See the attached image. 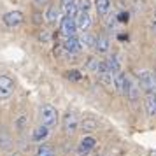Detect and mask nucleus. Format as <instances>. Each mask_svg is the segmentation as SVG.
<instances>
[{"mask_svg":"<svg viewBox=\"0 0 156 156\" xmlns=\"http://www.w3.org/2000/svg\"><path fill=\"white\" fill-rule=\"evenodd\" d=\"M139 86L147 95H156V74L153 70L139 72Z\"/></svg>","mask_w":156,"mask_h":156,"instance_id":"f257e3e1","label":"nucleus"},{"mask_svg":"<svg viewBox=\"0 0 156 156\" xmlns=\"http://www.w3.org/2000/svg\"><path fill=\"white\" fill-rule=\"evenodd\" d=\"M41 121H42L44 126H48V128L56 126V123H58V111L53 105H48V104L42 105V109H41Z\"/></svg>","mask_w":156,"mask_h":156,"instance_id":"f03ea898","label":"nucleus"},{"mask_svg":"<svg viewBox=\"0 0 156 156\" xmlns=\"http://www.w3.org/2000/svg\"><path fill=\"white\" fill-rule=\"evenodd\" d=\"M14 91V81L5 76V74H2L0 76V100H5L9 98L11 95Z\"/></svg>","mask_w":156,"mask_h":156,"instance_id":"7ed1b4c3","label":"nucleus"},{"mask_svg":"<svg viewBox=\"0 0 156 156\" xmlns=\"http://www.w3.org/2000/svg\"><path fill=\"white\" fill-rule=\"evenodd\" d=\"M60 30H62V35H63L65 39L76 37V30H77L76 20H72L69 16H63V18H62V25H60Z\"/></svg>","mask_w":156,"mask_h":156,"instance_id":"20e7f679","label":"nucleus"},{"mask_svg":"<svg viewBox=\"0 0 156 156\" xmlns=\"http://www.w3.org/2000/svg\"><path fill=\"white\" fill-rule=\"evenodd\" d=\"M95 146H97V140L93 139L91 135H86L84 139L79 142V146H77V154H79V156H90V153L95 149Z\"/></svg>","mask_w":156,"mask_h":156,"instance_id":"39448f33","label":"nucleus"},{"mask_svg":"<svg viewBox=\"0 0 156 156\" xmlns=\"http://www.w3.org/2000/svg\"><path fill=\"white\" fill-rule=\"evenodd\" d=\"M63 128H65V132H67L69 135L76 133V132H77V128H79V118H77V114H76V112H67V114H65V118H63Z\"/></svg>","mask_w":156,"mask_h":156,"instance_id":"423d86ee","label":"nucleus"},{"mask_svg":"<svg viewBox=\"0 0 156 156\" xmlns=\"http://www.w3.org/2000/svg\"><path fill=\"white\" fill-rule=\"evenodd\" d=\"M2 21H4L5 27L14 28V27H18V25L23 23V12L21 11H11V12H5L4 18H2Z\"/></svg>","mask_w":156,"mask_h":156,"instance_id":"0eeeda50","label":"nucleus"},{"mask_svg":"<svg viewBox=\"0 0 156 156\" xmlns=\"http://www.w3.org/2000/svg\"><path fill=\"white\" fill-rule=\"evenodd\" d=\"M62 9H63L65 16H69L72 20H76L79 14L77 9V0H62Z\"/></svg>","mask_w":156,"mask_h":156,"instance_id":"6e6552de","label":"nucleus"},{"mask_svg":"<svg viewBox=\"0 0 156 156\" xmlns=\"http://www.w3.org/2000/svg\"><path fill=\"white\" fill-rule=\"evenodd\" d=\"M63 48H65L67 53H70V55H77V53H81V49H83V44H81L79 39L70 37V39H65Z\"/></svg>","mask_w":156,"mask_h":156,"instance_id":"1a4fd4ad","label":"nucleus"},{"mask_svg":"<svg viewBox=\"0 0 156 156\" xmlns=\"http://www.w3.org/2000/svg\"><path fill=\"white\" fill-rule=\"evenodd\" d=\"M76 25H77V30L86 32L91 27V16H90V12H79L77 18H76Z\"/></svg>","mask_w":156,"mask_h":156,"instance_id":"9d476101","label":"nucleus"},{"mask_svg":"<svg viewBox=\"0 0 156 156\" xmlns=\"http://www.w3.org/2000/svg\"><path fill=\"white\" fill-rule=\"evenodd\" d=\"M48 135H49V128L44 126V125H41V126H37L35 130L32 132V140L34 142H42Z\"/></svg>","mask_w":156,"mask_h":156,"instance_id":"9b49d317","label":"nucleus"},{"mask_svg":"<svg viewBox=\"0 0 156 156\" xmlns=\"http://www.w3.org/2000/svg\"><path fill=\"white\" fill-rule=\"evenodd\" d=\"M126 84H128V77L121 72L118 76H114V88L118 90V93H125L126 91Z\"/></svg>","mask_w":156,"mask_h":156,"instance_id":"f8f14e48","label":"nucleus"},{"mask_svg":"<svg viewBox=\"0 0 156 156\" xmlns=\"http://www.w3.org/2000/svg\"><path fill=\"white\" fill-rule=\"evenodd\" d=\"M146 112L149 118H156V95L146 97Z\"/></svg>","mask_w":156,"mask_h":156,"instance_id":"ddd939ff","label":"nucleus"},{"mask_svg":"<svg viewBox=\"0 0 156 156\" xmlns=\"http://www.w3.org/2000/svg\"><path fill=\"white\" fill-rule=\"evenodd\" d=\"M126 97L130 100H137V97H139V84L135 83L133 79L128 77V84H126Z\"/></svg>","mask_w":156,"mask_h":156,"instance_id":"4468645a","label":"nucleus"},{"mask_svg":"<svg viewBox=\"0 0 156 156\" xmlns=\"http://www.w3.org/2000/svg\"><path fill=\"white\" fill-rule=\"evenodd\" d=\"M81 44L84 46V48H97V41H98V37H95L93 34H88V32H84V34H81Z\"/></svg>","mask_w":156,"mask_h":156,"instance_id":"2eb2a0df","label":"nucleus"},{"mask_svg":"<svg viewBox=\"0 0 156 156\" xmlns=\"http://www.w3.org/2000/svg\"><path fill=\"white\" fill-rule=\"evenodd\" d=\"M95 7H97V12L100 16L109 14V11H111V0H95Z\"/></svg>","mask_w":156,"mask_h":156,"instance_id":"dca6fc26","label":"nucleus"},{"mask_svg":"<svg viewBox=\"0 0 156 156\" xmlns=\"http://www.w3.org/2000/svg\"><path fill=\"white\" fill-rule=\"evenodd\" d=\"M81 128H83V132H95L98 128V123L95 118H84L81 123Z\"/></svg>","mask_w":156,"mask_h":156,"instance_id":"f3484780","label":"nucleus"},{"mask_svg":"<svg viewBox=\"0 0 156 156\" xmlns=\"http://www.w3.org/2000/svg\"><path fill=\"white\" fill-rule=\"evenodd\" d=\"M107 65H109V69H111V72H112V76H118V74H121V65H119V60H118V56H109V60H107Z\"/></svg>","mask_w":156,"mask_h":156,"instance_id":"a211bd4d","label":"nucleus"},{"mask_svg":"<svg viewBox=\"0 0 156 156\" xmlns=\"http://www.w3.org/2000/svg\"><path fill=\"white\" fill-rule=\"evenodd\" d=\"M35 156H55V149H53L51 144H41L37 147Z\"/></svg>","mask_w":156,"mask_h":156,"instance_id":"6ab92c4d","label":"nucleus"},{"mask_svg":"<svg viewBox=\"0 0 156 156\" xmlns=\"http://www.w3.org/2000/svg\"><path fill=\"white\" fill-rule=\"evenodd\" d=\"M11 147H12V139H11V135L0 130V149H7L9 151Z\"/></svg>","mask_w":156,"mask_h":156,"instance_id":"aec40b11","label":"nucleus"},{"mask_svg":"<svg viewBox=\"0 0 156 156\" xmlns=\"http://www.w3.org/2000/svg\"><path fill=\"white\" fill-rule=\"evenodd\" d=\"M97 51L98 53H107L109 51V39H107V35H102L98 37V41H97Z\"/></svg>","mask_w":156,"mask_h":156,"instance_id":"412c9836","label":"nucleus"},{"mask_svg":"<svg viewBox=\"0 0 156 156\" xmlns=\"http://www.w3.org/2000/svg\"><path fill=\"white\" fill-rule=\"evenodd\" d=\"M58 14H60V11H58V7H49V9H48V12H46V21L49 23V25H53V23H56Z\"/></svg>","mask_w":156,"mask_h":156,"instance_id":"4be33fe9","label":"nucleus"},{"mask_svg":"<svg viewBox=\"0 0 156 156\" xmlns=\"http://www.w3.org/2000/svg\"><path fill=\"white\" fill-rule=\"evenodd\" d=\"M77 9H79V12H90L91 0H77Z\"/></svg>","mask_w":156,"mask_h":156,"instance_id":"5701e85b","label":"nucleus"},{"mask_svg":"<svg viewBox=\"0 0 156 156\" xmlns=\"http://www.w3.org/2000/svg\"><path fill=\"white\" fill-rule=\"evenodd\" d=\"M86 67H88V70H93V72H98L100 62H98V60H95V58H91V60H88V63H86Z\"/></svg>","mask_w":156,"mask_h":156,"instance_id":"b1692460","label":"nucleus"},{"mask_svg":"<svg viewBox=\"0 0 156 156\" xmlns=\"http://www.w3.org/2000/svg\"><path fill=\"white\" fill-rule=\"evenodd\" d=\"M67 77L70 79V81H79V79H81V74H79L77 70H69L67 72Z\"/></svg>","mask_w":156,"mask_h":156,"instance_id":"393cba45","label":"nucleus"},{"mask_svg":"<svg viewBox=\"0 0 156 156\" xmlns=\"http://www.w3.org/2000/svg\"><path fill=\"white\" fill-rule=\"evenodd\" d=\"M27 125V116H21L20 119H18V123H16V126L20 128V130H23V126Z\"/></svg>","mask_w":156,"mask_h":156,"instance_id":"a878e982","label":"nucleus"},{"mask_svg":"<svg viewBox=\"0 0 156 156\" xmlns=\"http://www.w3.org/2000/svg\"><path fill=\"white\" fill-rule=\"evenodd\" d=\"M49 0H35V4H39V5H44V4H48Z\"/></svg>","mask_w":156,"mask_h":156,"instance_id":"bb28decb","label":"nucleus"},{"mask_svg":"<svg viewBox=\"0 0 156 156\" xmlns=\"http://www.w3.org/2000/svg\"><path fill=\"white\" fill-rule=\"evenodd\" d=\"M11 156H21V153H12Z\"/></svg>","mask_w":156,"mask_h":156,"instance_id":"cd10ccee","label":"nucleus"},{"mask_svg":"<svg viewBox=\"0 0 156 156\" xmlns=\"http://www.w3.org/2000/svg\"><path fill=\"white\" fill-rule=\"evenodd\" d=\"M154 20H156V12H154Z\"/></svg>","mask_w":156,"mask_h":156,"instance_id":"c85d7f7f","label":"nucleus"}]
</instances>
